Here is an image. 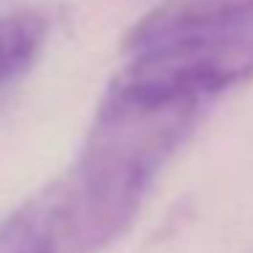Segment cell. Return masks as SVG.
Instances as JSON below:
<instances>
[{"instance_id":"2","label":"cell","mask_w":253,"mask_h":253,"mask_svg":"<svg viewBox=\"0 0 253 253\" xmlns=\"http://www.w3.org/2000/svg\"><path fill=\"white\" fill-rule=\"evenodd\" d=\"M106 98L142 106H196L253 77V39H191L126 52Z\"/></svg>"},{"instance_id":"3","label":"cell","mask_w":253,"mask_h":253,"mask_svg":"<svg viewBox=\"0 0 253 253\" xmlns=\"http://www.w3.org/2000/svg\"><path fill=\"white\" fill-rule=\"evenodd\" d=\"M253 30V0H164L128 30L123 49L136 52L171 41L234 39Z\"/></svg>"},{"instance_id":"1","label":"cell","mask_w":253,"mask_h":253,"mask_svg":"<svg viewBox=\"0 0 253 253\" xmlns=\"http://www.w3.org/2000/svg\"><path fill=\"white\" fill-rule=\"evenodd\" d=\"M199 112L104 95L79 158L0 223V253H95L115 242Z\"/></svg>"},{"instance_id":"4","label":"cell","mask_w":253,"mask_h":253,"mask_svg":"<svg viewBox=\"0 0 253 253\" xmlns=\"http://www.w3.org/2000/svg\"><path fill=\"white\" fill-rule=\"evenodd\" d=\"M46 39V19L36 11L0 17V87L17 79L39 57Z\"/></svg>"}]
</instances>
